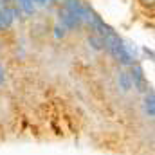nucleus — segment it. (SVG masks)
I'll return each instance as SVG.
<instances>
[{
  "label": "nucleus",
  "instance_id": "7",
  "mask_svg": "<svg viewBox=\"0 0 155 155\" xmlns=\"http://www.w3.org/2000/svg\"><path fill=\"white\" fill-rule=\"evenodd\" d=\"M117 87L121 88V92H130L132 90V81H130L126 69H121L117 72Z\"/></svg>",
  "mask_w": 155,
  "mask_h": 155
},
{
  "label": "nucleus",
  "instance_id": "10",
  "mask_svg": "<svg viewBox=\"0 0 155 155\" xmlns=\"http://www.w3.org/2000/svg\"><path fill=\"white\" fill-rule=\"evenodd\" d=\"M35 7H51V5H60V0H33Z\"/></svg>",
  "mask_w": 155,
  "mask_h": 155
},
{
  "label": "nucleus",
  "instance_id": "12",
  "mask_svg": "<svg viewBox=\"0 0 155 155\" xmlns=\"http://www.w3.org/2000/svg\"><path fill=\"white\" fill-rule=\"evenodd\" d=\"M5 83V71H4V67H2V63H0V87Z\"/></svg>",
  "mask_w": 155,
  "mask_h": 155
},
{
  "label": "nucleus",
  "instance_id": "1",
  "mask_svg": "<svg viewBox=\"0 0 155 155\" xmlns=\"http://www.w3.org/2000/svg\"><path fill=\"white\" fill-rule=\"evenodd\" d=\"M103 51L110 58H114L123 69H128L130 65L137 63V51L132 43L124 41L116 31H110L108 35L103 36Z\"/></svg>",
  "mask_w": 155,
  "mask_h": 155
},
{
  "label": "nucleus",
  "instance_id": "9",
  "mask_svg": "<svg viewBox=\"0 0 155 155\" xmlns=\"http://www.w3.org/2000/svg\"><path fill=\"white\" fill-rule=\"evenodd\" d=\"M52 31H54L52 35H54V38H56V40H63L65 36H67V33H69V31H67V29H65V27H63L61 24H58V22L54 24Z\"/></svg>",
  "mask_w": 155,
  "mask_h": 155
},
{
  "label": "nucleus",
  "instance_id": "8",
  "mask_svg": "<svg viewBox=\"0 0 155 155\" xmlns=\"http://www.w3.org/2000/svg\"><path fill=\"white\" fill-rule=\"evenodd\" d=\"M87 43H88V47H90L92 51H96V52H101V51H103V38H101L99 35H96V33H90V35L87 36Z\"/></svg>",
  "mask_w": 155,
  "mask_h": 155
},
{
  "label": "nucleus",
  "instance_id": "6",
  "mask_svg": "<svg viewBox=\"0 0 155 155\" xmlns=\"http://www.w3.org/2000/svg\"><path fill=\"white\" fill-rule=\"evenodd\" d=\"M15 5L20 9V13L24 16H35V13H36L33 0H15Z\"/></svg>",
  "mask_w": 155,
  "mask_h": 155
},
{
  "label": "nucleus",
  "instance_id": "13",
  "mask_svg": "<svg viewBox=\"0 0 155 155\" xmlns=\"http://www.w3.org/2000/svg\"><path fill=\"white\" fill-rule=\"evenodd\" d=\"M0 5H15V0H0Z\"/></svg>",
  "mask_w": 155,
  "mask_h": 155
},
{
  "label": "nucleus",
  "instance_id": "3",
  "mask_svg": "<svg viewBox=\"0 0 155 155\" xmlns=\"http://www.w3.org/2000/svg\"><path fill=\"white\" fill-rule=\"evenodd\" d=\"M16 20H22V13L16 5H0V33L9 31Z\"/></svg>",
  "mask_w": 155,
  "mask_h": 155
},
{
  "label": "nucleus",
  "instance_id": "5",
  "mask_svg": "<svg viewBox=\"0 0 155 155\" xmlns=\"http://www.w3.org/2000/svg\"><path fill=\"white\" fill-rule=\"evenodd\" d=\"M143 112L144 116L153 119L155 117V92L150 88L146 94H143Z\"/></svg>",
  "mask_w": 155,
  "mask_h": 155
},
{
  "label": "nucleus",
  "instance_id": "4",
  "mask_svg": "<svg viewBox=\"0 0 155 155\" xmlns=\"http://www.w3.org/2000/svg\"><path fill=\"white\" fill-rule=\"evenodd\" d=\"M56 15H58V24H61L67 31H76V29L83 27V24L79 22V18L74 16L72 13H69L67 9H63L61 5L56 7Z\"/></svg>",
  "mask_w": 155,
  "mask_h": 155
},
{
  "label": "nucleus",
  "instance_id": "11",
  "mask_svg": "<svg viewBox=\"0 0 155 155\" xmlns=\"http://www.w3.org/2000/svg\"><path fill=\"white\" fill-rule=\"evenodd\" d=\"M139 2H141L143 7H146V9H150V11L153 9V5H155V0H139Z\"/></svg>",
  "mask_w": 155,
  "mask_h": 155
},
{
  "label": "nucleus",
  "instance_id": "2",
  "mask_svg": "<svg viewBox=\"0 0 155 155\" xmlns=\"http://www.w3.org/2000/svg\"><path fill=\"white\" fill-rule=\"evenodd\" d=\"M126 72H128L130 81H132V88H135L137 92H143V94H146L150 90L148 79H146V74H144V69H143V65L139 61L134 63V65H130L126 69Z\"/></svg>",
  "mask_w": 155,
  "mask_h": 155
}]
</instances>
